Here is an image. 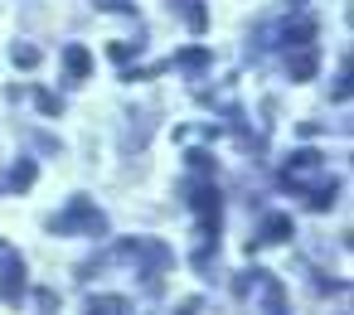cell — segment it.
Returning <instances> with one entry per match:
<instances>
[{"mask_svg": "<svg viewBox=\"0 0 354 315\" xmlns=\"http://www.w3.org/2000/svg\"><path fill=\"white\" fill-rule=\"evenodd\" d=\"M68 73H73V83H83L93 73V54L88 49H68Z\"/></svg>", "mask_w": 354, "mask_h": 315, "instance_id": "6da1fadb", "label": "cell"}, {"mask_svg": "<svg viewBox=\"0 0 354 315\" xmlns=\"http://www.w3.org/2000/svg\"><path fill=\"white\" fill-rule=\"evenodd\" d=\"M291 73H296V83H306L315 73V49H301V59H291Z\"/></svg>", "mask_w": 354, "mask_h": 315, "instance_id": "7a4b0ae2", "label": "cell"}, {"mask_svg": "<svg viewBox=\"0 0 354 315\" xmlns=\"http://www.w3.org/2000/svg\"><path fill=\"white\" fill-rule=\"evenodd\" d=\"M286 228H291L286 218H272V223H267V238H272V242H281V238H286Z\"/></svg>", "mask_w": 354, "mask_h": 315, "instance_id": "3957f363", "label": "cell"}, {"mask_svg": "<svg viewBox=\"0 0 354 315\" xmlns=\"http://www.w3.org/2000/svg\"><path fill=\"white\" fill-rule=\"evenodd\" d=\"M35 59H39V49H25V44H20V49H15V64H20V68H30V64H35Z\"/></svg>", "mask_w": 354, "mask_h": 315, "instance_id": "277c9868", "label": "cell"}]
</instances>
